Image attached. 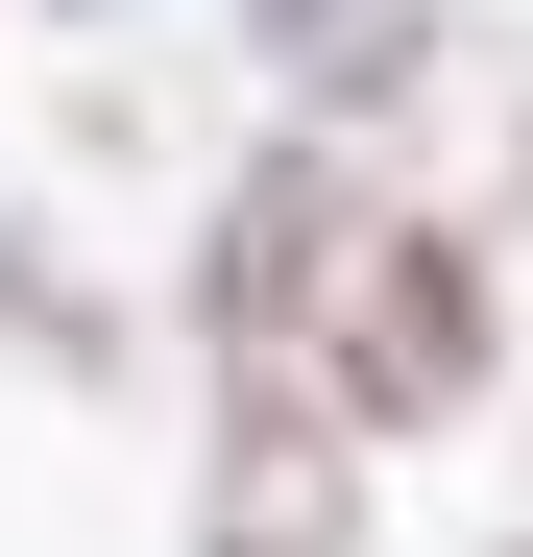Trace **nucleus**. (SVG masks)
Segmentation results:
<instances>
[{
    "instance_id": "1",
    "label": "nucleus",
    "mask_w": 533,
    "mask_h": 557,
    "mask_svg": "<svg viewBox=\"0 0 533 557\" xmlns=\"http://www.w3.org/2000/svg\"><path fill=\"white\" fill-rule=\"evenodd\" d=\"M485 363H509V292H485L461 219H339L315 315H292V388H315L339 436H461Z\"/></svg>"
},
{
    "instance_id": "2",
    "label": "nucleus",
    "mask_w": 533,
    "mask_h": 557,
    "mask_svg": "<svg viewBox=\"0 0 533 557\" xmlns=\"http://www.w3.org/2000/svg\"><path fill=\"white\" fill-rule=\"evenodd\" d=\"M195 557H364V436H339L292 363L219 388V460H195Z\"/></svg>"
},
{
    "instance_id": "3",
    "label": "nucleus",
    "mask_w": 533,
    "mask_h": 557,
    "mask_svg": "<svg viewBox=\"0 0 533 557\" xmlns=\"http://www.w3.org/2000/svg\"><path fill=\"white\" fill-rule=\"evenodd\" d=\"M339 219H364V170H339V146H266V170H219V243H195V339H219V363H292V315H315Z\"/></svg>"
},
{
    "instance_id": "4",
    "label": "nucleus",
    "mask_w": 533,
    "mask_h": 557,
    "mask_svg": "<svg viewBox=\"0 0 533 557\" xmlns=\"http://www.w3.org/2000/svg\"><path fill=\"white\" fill-rule=\"evenodd\" d=\"M243 49H266L292 122H388L412 73H436V0H243Z\"/></svg>"
},
{
    "instance_id": "5",
    "label": "nucleus",
    "mask_w": 533,
    "mask_h": 557,
    "mask_svg": "<svg viewBox=\"0 0 533 557\" xmlns=\"http://www.w3.org/2000/svg\"><path fill=\"white\" fill-rule=\"evenodd\" d=\"M0 339H25V363H73V388H122V315L73 292V267H49L25 219H0Z\"/></svg>"
},
{
    "instance_id": "6",
    "label": "nucleus",
    "mask_w": 533,
    "mask_h": 557,
    "mask_svg": "<svg viewBox=\"0 0 533 557\" xmlns=\"http://www.w3.org/2000/svg\"><path fill=\"white\" fill-rule=\"evenodd\" d=\"M73 25H146V0H73Z\"/></svg>"
}]
</instances>
